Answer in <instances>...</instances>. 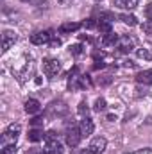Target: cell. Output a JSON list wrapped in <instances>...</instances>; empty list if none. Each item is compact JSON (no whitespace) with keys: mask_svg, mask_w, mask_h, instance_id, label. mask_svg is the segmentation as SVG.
<instances>
[{"mask_svg":"<svg viewBox=\"0 0 152 154\" xmlns=\"http://www.w3.org/2000/svg\"><path fill=\"white\" fill-rule=\"evenodd\" d=\"M43 72L48 77L57 75L61 72V63L57 59H54V57H47V59H43Z\"/></svg>","mask_w":152,"mask_h":154,"instance_id":"obj_1","label":"cell"},{"mask_svg":"<svg viewBox=\"0 0 152 154\" xmlns=\"http://www.w3.org/2000/svg\"><path fill=\"white\" fill-rule=\"evenodd\" d=\"M106 145H108L106 138L99 136V138H93V140H91V143H90L88 151H90L91 154H102V152H104V149H106Z\"/></svg>","mask_w":152,"mask_h":154,"instance_id":"obj_2","label":"cell"},{"mask_svg":"<svg viewBox=\"0 0 152 154\" xmlns=\"http://www.w3.org/2000/svg\"><path fill=\"white\" fill-rule=\"evenodd\" d=\"M16 32H13V31H4V34H2V52H7L14 43H16Z\"/></svg>","mask_w":152,"mask_h":154,"instance_id":"obj_3","label":"cell"},{"mask_svg":"<svg viewBox=\"0 0 152 154\" xmlns=\"http://www.w3.org/2000/svg\"><path fill=\"white\" fill-rule=\"evenodd\" d=\"M81 136H82L81 129H75V127L68 129V131H66V145H70V147H77L79 142H81Z\"/></svg>","mask_w":152,"mask_h":154,"instance_id":"obj_4","label":"cell"},{"mask_svg":"<svg viewBox=\"0 0 152 154\" xmlns=\"http://www.w3.org/2000/svg\"><path fill=\"white\" fill-rule=\"evenodd\" d=\"M52 38V31H39V32H34L31 36V43L34 45H43V43H48Z\"/></svg>","mask_w":152,"mask_h":154,"instance_id":"obj_5","label":"cell"},{"mask_svg":"<svg viewBox=\"0 0 152 154\" xmlns=\"http://www.w3.org/2000/svg\"><path fill=\"white\" fill-rule=\"evenodd\" d=\"M79 129H81L82 136H90V134H93V131H95V124H93L91 118H82Z\"/></svg>","mask_w":152,"mask_h":154,"instance_id":"obj_6","label":"cell"},{"mask_svg":"<svg viewBox=\"0 0 152 154\" xmlns=\"http://www.w3.org/2000/svg\"><path fill=\"white\" fill-rule=\"evenodd\" d=\"M45 152L47 154H63V145L57 140H50L45 145Z\"/></svg>","mask_w":152,"mask_h":154,"instance_id":"obj_7","label":"cell"},{"mask_svg":"<svg viewBox=\"0 0 152 154\" xmlns=\"http://www.w3.org/2000/svg\"><path fill=\"white\" fill-rule=\"evenodd\" d=\"M20 131H22L20 124H11V125L5 129V133H4V138H11V140H16V138L20 136Z\"/></svg>","mask_w":152,"mask_h":154,"instance_id":"obj_8","label":"cell"},{"mask_svg":"<svg viewBox=\"0 0 152 154\" xmlns=\"http://www.w3.org/2000/svg\"><path fill=\"white\" fill-rule=\"evenodd\" d=\"M39 109H41V104H39V100H36V99H27V100H25V111H27L29 115H34V113H38Z\"/></svg>","mask_w":152,"mask_h":154,"instance_id":"obj_9","label":"cell"},{"mask_svg":"<svg viewBox=\"0 0 152 154\" xmlns=\"http://www.w3.org/2000/svg\"><path fill=\"white\" fill-rule=\"evenodd\" d=\"M118 45H120V50L122 52H131L134 48V39L129 38V36H123V38H120Z\"/></svg>","mask_w":152,"mask_h":154,"instance_id":"obj_10","label":"cell"},{"mask_svg":"<svg viewBox=\"0 0 152 154\" xmlns=\"http://www.w3.org/2000/svg\"><path fill=\"white\" fill-rule=\"evenodd\" d=\"M114 7H120V9H134L138 5V0H111Z\"/></svg>","mask_w":152,"mask_h":154,"instance_id":"obj_11","label":"cell"},{"mask_svg":"<svg viewBox=\"0 0 152 154\" xmlns=\"http://www.w3.org/2000/svg\"><path fill=\"white\" fill-rule=\"evenodd\" d=\"M136 81L140 84H152V70H143L136 75Z\"/></svg>","mask_w":152,"mask_h":154,"instance_id":"obj_12","label":"cell"},{"mask_svg":"<svg viewBox=\"0 0 152 154\" xmlns=\"http://www.w3.org/2000/svg\"><path fill=\"white\" fill-rule=\"evenodd\" d=\"M118 41H120L118 34L109 32V34H104V38H102V45H104V47H114Z\"/></svg>","mask_w":152,"mask_h":154,"instance_id":"obj_13","label":"cell"},{"mask_svg":"<svg viewBox=\"0 0 152 154\" xmlns=\"http://www.w3.org/2000/svg\"><path fill=\"white\" fill-rule=\"evenodd\" d=\"M120 20H122L125 25H129V27L138 25V18H136L134 14H127V13H123V14H120Z\"/></svg>","mask_w":152,"mask_h":154,"instance_id":"obj_14","label":"cell"},{"mask_svg":"<svg viewBox=\"0 0 152 154\" xmlns=\"http://www.w3.org/2000/svg\"><path fill=\"white\" fill-rule=\"evenodd\" d=\"M81 27V23H75V22H72V23H63L61 27H59V32H74V31H77Z\"/></svg>","mask_w":152,"mask_h":154,"instance_id":"obj_15","label":"cell"},{"mask_svg":"<svg viewBox=\"0 0 152 154\" xmlns=\"http://www.w3.org/2000/svg\"><path fill=\"white\" fill-rule=\"evenodd\" d=\"M43 131L41 129H31L29 131V140L31 142H39V140H43Z\"/></svg>","mask_w":152,"mask_h":154,"instance_id":"obj_16","label":"cell"},{"mask_svg":"<svg viewBox=\"0 0 152 154\" xmlns=\"http://www.w3.org/2000/svg\"><path fill=\"white\" fill-rule=\"evenodd\" d=\"M97 29H99V32H100V34H109V32H113V31H111V23H109V22H99Z\"/></svg>","mask_w":152,"mask_h":154,"instance_id":"obj_17","label":"cell"},{"mask_svg":"<svg viewBox=\"0 0 152 154\" xmlns=\"http://www.w3.org/2000/svg\"><path fill=\"white\" fill-rule=\"evenodd\" d=\"M138 57L140 59H145V61H152V54L147 50V48H138Z\"/></svg>","mask_w":152,"mask_h":154,"instance_id":"obj_18","label":"cell"},{"mask_svg":"<svg viewBox=\"0 0 152 154\" xmlns=\"http://www.w3.org/2000/svg\"><path fill=\"white\" fill-rule=\"evenodd\" d=\"M106 99H102V97H99L97 100H95V111H104L106 109Z\"/></svg>","mask_w":152,"mask_h":154,"instance_id":"obj_19","label":"cell"},{"mask_svg":"<svg viewBox=\"0 0 152 154\" xmlns=\"http://www.w3.org/2000/svg\"><path fill=\"white\" fill-rule=\"evenodd\" d=\"M114 20V14L113 13H109V11H104V13H100V22H113Z\"/></svg>","mask_w":152,"mask_h":154,"instance_id":"obj_20","label":"cell"},{"mask_svg":"<svg viewBox=\"0 0 152 154\" xmlns=\"http://www.w3.org/2000/svg\"><path fill=\"white\" fill-rule=\"evenodd\" d=\"M16 152H18V149H16V145L13 143V145H5L0 154H16Z\"/></svg>","mask_w":152,"mask_h":154,"instance_id":"obj_21","label":"cell"},{"mask_svg":"<svg viewBox=\"0 0 152 154\" xmlns=\"http://www.w3.org/2000/svg\"><path fill=\"white\" fill-rule=\"evenodd\" d=\"M141 29H143V32H145V34H152V20H147V22H143Z\"/></svg>","mask_w":152,"mask_h":154,"instance_id":"obj_22","label":"cell"},{"mask_svg":"<svg viewBox=\"0 0 152 154\" xmlns=\"http://www.w3.org/2000/svg\"><path fill=\"white\" fill-rule=\"evenodd\" d=\"M70 52H72L74 56L82 54V45H72V47H70Z\"/></svg>","mask_w":152,"mask_h":154,"instance_id":"obj_23","label":"cell"},{"mask_svg":"<svg viewBox=\"0 0 152 154\" xmlns=\"http://www.w3.org/2000/svg\"><path fill=\"white\" fill-rule=\"evenodd\" d=\"M145 18L147 20H152V2H149L147 7H145Z\"/></svg>","mask_w":152,"mask_h":154,"instance_id":"obj_24","label":"cell"},{"mask_svg":"<svg viewBox=\"0 0 152 154\" xmlns=\"http://www.w3.org/2000/svg\"><path fill=\"white\" fill-rule=\"evenodd\" d=\"M45 138H47V142H50V140H57V138H56V133H54V131H48V133L45 134Z\"/></svg>","mask_w":152,"mask_h":154,"instance_id":"obj_25","label":"cell"},{"mask_svg":"<svg viewBox=\"0 0 152 154\" xmlns=\"http://www.w3.org/2000/svg\"><path fill=\"white\" fill-rule=\"evenodd\" d=\"M31 124H32V125H39V124H43V118L36 116V118H32V120H31Z\"/></svg>","mask_w":152,"mask_h":154,"instance_id":"obj_26","label":"cell"},{"mask_svg":"<svg viewBox=\"0 0 152 154\" xmlns=\"http://www.w3.org/2000/svg\"><path fill=\"white\" fill-rule=\"evenodd\" d=\"M82 25H84V27H88V29H91V27H95V22H93V20H88V22H84Z\"/></svg>","mask_w":152,"mask_h":154,"instance_id":"obj_27","label":"cell"},{"mask_svg":"<svg viewBox=\"0 0 152 154\" xmlns=\"http://www.w3.org/2000/svg\"><path fill=\"white\" fill-rule=\"evenodd\" d=\"M99 82H100V84H109V82H111V77H109V75H106V79H102V81L99 79Z\"/></svg>","mask_w":152,"mask_h":154,"instance_id":"obj_28","label":"cell"},{"mask_svg":"<svg viewBox=\"0 0 152 154\" xmlns=\"http://www.w3.org/2000/svg\"><path fill=\"white\" fill-rule=\"evenodd\" d=\"M59 45H61L59 39H52V41H50V47H59Z\"/></svg>","mask_w":152,"mask_h":154,"instance_id":"obj_29","label":"cell"},{"mask_svg":"<svg viewBox=\"0 0 152 154\" xmlns=\"http://www.w3.org/2000/svg\"><path fill=\"white\" fill-rule=\"evenodd\" d=\"M57 2H59V5H68L72 0H57Z\"/></svg>","mask_w":152,"mask_h":154,"instance_id":"obj_30","label":"cell"},{"mask_svg":"<svg viewBox=\"0 0 152 154\" xmlns=\"http://www.w3.org/2000/svg\"><path fill=\"white\" fill-rule=\"evenodd\" d=\"M136 154H152L150 151H140V152H136Z\"/></svg>","mask_w":152,"mask_h":154,"instance_id":"obj_31","label":"cell"},{"mask_svg":"<svg viewBox=\"0 0 152 154\" xmlns=\"http://www.w3.org/2000/svg\"><path fill=\"white\" fill-rule=\"evenodd\" d=\"M97 2H100V0H97Z\"/></svg>","mask_w":152,"mask_h":154,"instance_id":"obj_32","label":"cell"}]
</instances>
